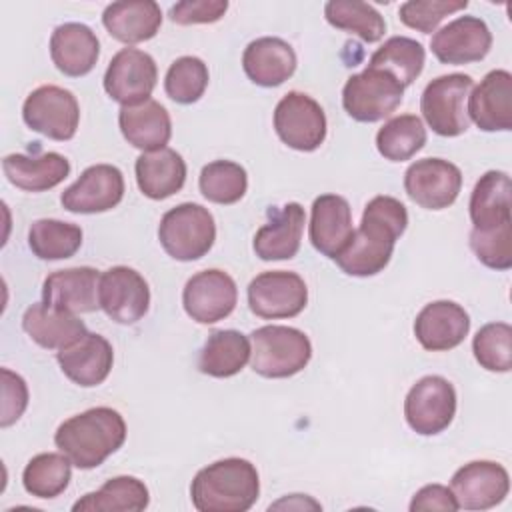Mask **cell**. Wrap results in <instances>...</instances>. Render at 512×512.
<instances>
[{"instance_id":"6da1fadb","label":"cell","mask_w":512,"mask_h":512,"mask_svg":"<svg viewBox=\"0 0 512 512\" xmlns=\"http://www.w3.org/2000/svg\"><path fill=\"white\" fill-rule=\"evenodd\" d=\"M406 226L408 212L398 198L374 196L364 208L360 226L334 262L348 276H374L388 266L394 244Z\"/></svg>"},{"instance_id":"7a4b0ae2","label":"cell","mask_w":512,"mask_h":512,"mask_svg":"<svg viewBox=\"0 0 512 512\" xmlns=\"http://www.w3.org/2000/svg\"><path fill=\"white\" fill-rule=\"evenodd\" d=\"M126 440V422L122 414L110 406H96L64 420L54 444L80 470L100 466Z\"/></svg>"},{"instance_id":"3957f363","label":"cell","mask_w":512,"mask_h":512,"mask_svg":"<svg viewBox=\"0 0 512 512\" xmlns=\"http://www.w3.org/2000/svg\"><path fill=\"white\" fill-rule=\"evenodd\" d=\"M260 494L258 470L250 460H216L194 476L190 498L200 512H246Z\"/></svg>"},{"instance_id":"277c9868","label":"cell","mask_w":512,"mask_h":512,"mask_svg":"<svg viewBox=\"0 0 512 512\" xmlns=\"http://www.w3.org/2000/svg\"><path fill=\"white\" fill-rule=\"evenodd\" d=\"M250 366L264 378H288L304 370L312 358L310 338L292 326L268 324L250 334Z\"/></svg>"},{"instance_id":"5b68a950","label":"cell","mask_w":512,"mask_h":512,"mask_svg":"<svg viewBox=\"0 0 512 512\" xmlns=\"http://www.w3.org/2000/svg\"><path fill=\"white\" fill-rule=\"evenodd\" d=\"M158 240L168 256L180 262H192L210 252L216 240L214 216L208 208L184 202L170 208L158 226Z\"/></svg>"},{"instance_id":"8992f818","label":"cell","mask_w":512,"mask_h":512,"mask_svg":"<svg viewBox=\"0 0 512 512\" xmlns=\"http://www.w3.org/2000/svg\"><path fill=\"white\" fill-rule=\"evenodd\" d=\"M474 82L468 74H444L426 84L420 98V112L438 136L454 138L468 130L470 118L466 98Z\"/></svg>"},{"instance_id":"52a82bcc","label":"cell","mask_w":512,"mask_h":512,"mask_svg":"<svg viewBox=\"0 0 512 512\" xmlns=\"http://www.w3.org/2000/svg\"><path fill=\"white\" fill-rule=\"evenodd\" d=\"M404 98V86L384 70L366 68L352 74L342 88V106L356 122L388 118Z\"/></svg>"},{"instance_id":"ba28073f","label":"cell","mask_w":512,"mask_h":512,"mask_svg":"<svg viewBox=\"0 0 512 512\" xmlns=\"http://www.w3.org/2000/svg\"><path fill=\"white\" fill-rule=\"evenodd\" d=\"M22 118L30 130L64 142L78 130L80 106L70 90L46 84L26 96Z\"/></svg>"},{"instance_id":"9c48e42d","label":"cell","mask_w":512,"mask_h":512,"mask_svg":"<svg viewBox=\"0 0 512 512\" xmlns=\"http://www.w3.org/2000/svg\"><path fill=\"white\" fill-rule=\"evenodd\" d=\"M456 414V390L444 376H424L406 394L404 416L422 436L444 432Z\"/></svg>"},{"instance_id":"30bf717a","label":"cell","mask_w":512,"mask_h":512,"mask_svg":"<svg viewBox=\"0 0 512 512\" xmlns=\"http://www.w3.org/2000/svg\"><path fill=\"white\" fill-rule=\"evenodd\" d=\"M274 130L286 146L314 152L326 140V114L312 96L292 90L274 108Z\"/></svg>"},{"instance_id":"8fae6325","label":"cell","mask_w":512,"mask_h":512,"mask_svg":"<svg viewBox=\"0 0 512 512\" xmlns=\"http://www.w3.org/2000/svg\"><path fill=\"white\" fill-rule=\"evenodd\" d=\"M308 304V288L300 274L268 270L248 284L250 310L266 320L294 318Z\"/></svg>"},{"instance_id":"7c38bea8","label":"cell","mask_w":512,"mask_h":512,"mask_svg":"<svg viewBox=\"0 0 512 512\" xmlns=\"http://www.w3.org/2000/svg\"><path fill=\"white\" fill-rule=\"evenodd\" d=\"M156 80L158 68L148 52L138 48H122L112 56L106 68L104 90L114 102L134 106L150 100Z\"/></svg>"},{"instance_id":"4fadbf2b","label":"cell","mask_w":512,"mask_h":512,"mask_svg":"<svg viewBox=\"0 0 512 512\" xmlns=\"http://www.w3.org/2000/svg\"><path fill=\"white\" fill-rule=\"evenodd\" d=\"M462 172L456 164L442 158H422L404 172L408 198L426 210H444L458 198Z\"/></svg>"},{"instance_id":"5bb4252c","label":"cell","mask_w":512,"mask_h":512,"mask_svg":"<svg viewBox=\"0 0 512 512\" xmlns=\"http://www.w3.org/2000/svg\"><path fill=\"white\" fill-rule=\"evenodd\" d=\"M100 308L118 324H136L150 308V288L130 266H112L100 274Z\"/></svg>"},{"instance_id":"9a60e30c","label":"cell","mask_w":512,"mask_h":512,"mask_svg":"<svg viewBox=\"0 0 512 512\" xmlns=\"http://www.w3.org/2000/svg\"><path fill=\"white\" fill-rule=\"evenodd\" d=\"M238 302V288L230 274L218 268L194 274L182 292L186 314L198 324H214L232 314Z\"/></svg>"},{"instance_id":"2e32d148","label":"cell","mask_w":512,"mask_h":512,"mask_svg":"<svg viewBox=\"0 0 512 512\" xmlns=\"http://www.w3.org/2000/svg\"><path fill=\"white\" fill-rule=\"evenodd\" d=\"M450 490L458 508L488 510L508 496L510 478L502 464L492 460H474L454 472Z\"/></svg>"},{"instance_id":"e0dca14e","label":"cell","mask_w":512,"mask_h":512,"mask_svg":"<svg viewBox=\"0 0 512 512\" xmlns=\"http://www.w3.org/2000/svg\"><path fill=\"white\" fill-rule=\"evenodd\" d=\"M124 198V176L112 164H94L68 186L60 202L74 214H100L116 208Z\"/></svg>"},{"instance_id":"ac0fdd59","label":"cell","mask_w":512,"mask_h":512,"mask_svg":"<svg viewBox=\"0 0 512 512\" xmlns=\"http://www.w3.org/2000/svg\"><path fill=\"white\" fill-rule=\"evenodd\" d=\"M492 48V32L478 16H458L442 26L430 40L432 54L442 64L480 62Z\"/></svg>"},{"instance_id":"d6986e66","label":"cell","mask_w":512,"mask_h":512,"mask_svg":"<svg viewBox=\"0 0 512 512\" xmlns=\"http://www.w3.org/2000/svg\"><path fill=\"white\" fill-rule=\"evenodd\" d=\"M470 330L468 312L452 300L426 304L414 320V336L424 350L444 352L464 342Z\"/></svg>"},{"instance_id":"ffe728a7","label":"cell","mask_w":512,"mask_h":512,"mask_svg":"<svg viewBox=\"0 0 512 512\" xmlns=\"http://www.w3.org/2000/svg\"><path fill=\"white\" fill-rule=\"evenodd\" d=\"M468 116L484 132H506L512 128V74L508 70L488 72L468 96Z\"/></svg>"},{"instance_id":"44dd1931","label":"cell","mask_w":512,"mask_h":512,"mask_svg":"<svg viewBox=\"0 0 512 512\" xmlns=\"http://www.w3.org/2000/svg\"><path fill=\"white\" fill-rule=\"evenodd\" d=\"M98 286L100 274L96 268L76 266L68 270H56L46 276L42 284V302L72 314L94 312L100 308Z\"/></svg>"},{"instance_id":"7402d4cb","label":"cell","mask_w":512,"mask_h":512,"mask_svg":"<svg viewBox=\"0 0 512 512\" xmlns=\"http://www.w3.org/2000/svg\"><path fill=\"white\" fill-rule=\"evenodd\" d=\"M56 360L68 380L82 388L102 384L114 364L112 344L94 332H86L74 344L58 350Z\"/></svg>"},{"instance_id":"603a6c76","label":"cell","mask_w":512,"mask_h":512,"mask_svg":"<svg viewBox=\"0 0 512 512\" xmlns=\"http://www.w3.org/2000/svg\"><path fill=\"white\" fill-rule=\"evenodd\" d=\"M310 242L326 258H336L350 242L352 210L344 196L322 194L312 202L310 214Z\"/></svg>"},{"instance_id":"cb8c5ba5","label":"cell","mask_w":512,"mask_h":512,"mask_svg":"<svg viewBox=\"0 0 512 512\" xmlns=\"http://www.w3.org/2000/svg\"><path fill=\"white\" fill-rule=\"evenodd\" d=\"M296 64L298 58L294 48L276 36L252 40L242 54V68L246 76L262 88H274L286 82L294 74Z\"/></svg>"},{"instance_id":"d4e9b609","label":"cell","mask_w":512,"mask_h":512,"mask_svg":"<svg viewBox=\"0 0 512 512\" xmlns=\"http://www.w3.org/2000/svg\"><path fill=\"white\" fill-rule=\"evenodd\" d=\"M98 56L100 42L86 24L66 22L54 28L50 36V58L64 76H86L96 66Z\"/></svg>"},{"instance_id":"484cf974","label":"cell","mask_w":512,"mask_h":512,"mask_svg":"<svg viewBox=\"0 0 512 512\" xmlns=\"http://www.w3.org/2000/svg\"><path fill=\"white\" fill-rule=\"evenodd\" d=\"M306 224L304 208L298 202H288L276 210L254 236V252L260 260H290L300 250V240Z\"/></svg>"},{"instance_id":"4316f807","label":"cell","mask_w":512,"mask_h":512,"mask_svg":"<svg viewBox=\"0 0 512 512\" xmlns=\"http://www.w3.org/2000/svg\"><path fill=\"white\" fill-rule=\"evenodd\" d=\"M118 124L128 144L144 152L166 148L172 136L168 110L152 98L134 106H122L118 112Z\"/></svg>"},{"instance_id":"83f0119b","label":"cell","mask_w":512,"mask_h":512,"mask_svg":"<svg viewBox=\"0 0 512 512\" xmlns=\"http://www.w3.org/2000/svg\"><path fill=\"white\" fill-rule=\"evenodd\" d=\"M102 24L114 40L138 44L158 34L162 10L154 0H120L106 6Z\"/></svg>"},{"instance_id":"f1b7e54d","label":"cell","mask_w":512,"mask_h":512,"mask_svg":"<svg viewBox=\"0 0 512 512\" xmlns=\"http://www.w3.org/2000/svg\"><path fill=\"white\" fill-rule=\"evenodd\" d=\"M22 328L38 346L48 350H62L88 332L76 314L46 306L44 302L26 308Z\"/></svg>"},{"instance_id":"f546056e","label":"cell","mask_w":512,"mask_h":512,"mask_svg":"<svg viewBox=\"0 0 512 512\" xmlns=\"http://www.w3.org/2000/svg\"><path fill=\"white\" fill-rule=\"evenodd\" d=\"M134 170L140 192L152 200L170 198L186 182V162L172 148L142 152L136 158Z\"/></svg>"},{"instance_id":"4dcf8cb0","label":"cell","mask_w":512,"mask_h":512,"mask_svg":"<svg viewBox=\"0 0 512 512\" xmlns=\"http://www.w3.org/2000/svg\"><path fill=\"white\" fill-rule=\"evenodd\" d=\"M2 170L8 182L26 192H44L58 186L70 174V162L58 152L40 156L8 154L2 160Z\"/></svg>"},{"instance_id":"1f68e13d","label":"cell","mask_w":512,"mask_h":512,"mask_svg":"<svg viewBox=\"0 0 512 512\" xmlns=\"http://www.w3.org/2000/svg\"><path fill=\"white\" fill-rule=\"evenodd\" d=\"M510 176L502 170H488L474 184L470 194V220L474 230H492L510 220Z\"/></svg>"},{"instance_id":"d6a6232c","label":"cell","mask_w":512,"mask_h":512,"mask_svg":"<svg viewBox=\"0 0 512 512\" xmlns=\"http://www.w3.org/2000/svg\"><path fill=\"white\" fill-rule=\"evenodd\" d=\"M250 340L238 330H216L204 342L198 356V370L212 378H230L250 360Z\"/></svg>"},{"instance_id":"836d02e7","label":"cell","mask_w":512,"mask_h":512,"mask_svg":"<svg viewBox=\"0 0 512 512\" xmlns=\"http://www.w3.org/2000/svg\"><path fill=\"white\" fill-rule=\"evenodd\" d=\"M150 494L142 480L134 476L110 478L100 490L84 494L74 502V512H140L148 506Z\"/></svg>"},{"instance_id":"e575fe53","label":"cell","mask_w":512,"mask_h":512,"mask_svg":"<svg viewBox=\"0 0 512 512\" xmlns=\"http://www.w3.org/2000/svg\"><path fill=\"white\" fill-rule=\"evenodd\" d=\"M424 62L426 52L420 42L408 36H392L372 54L368 66L388 72L406 88L420 76Z\"/></svg>"},{"instance_id":"d590c367","label":"cell","mask_w":512,"mask_h":512,"mask_svg":"<svg viewBox=\"0 0 512 512\" xmlns=\"http://www.w3.org/2000/svg\"><path fill=\"white\" fill-rule=\"evenodd\" d=\"M28 246L40 260H64L82 246V228L56 218H40L30 224Z\"/></svg>"},{"instance_id":"8d00e7d4","label":"cell","mask_w":512,"mask_h":512,"mask_svg":"<svg viewBox=\"0 0 512 512\" xmlns=\"http://www.w3.org/2000/svg\"><path fill=\"white\" fill-rule=\"evenodd\" d=\"M324 16L330 26L356 34L364 42H378L386 32L382 14L368 2L360 0H330L324 6Z\"/></svg>"},{"instance_id":"74e56055","label":"cell","mask_w":512,"mask_h":512,"mask_svg":"<svg viewBox=\"0 0 512 512\" xmlns=\"http://www.w3.org/2000/svg\"><path fill=\"white\" fill-rule=\"evenodd\" d=\"M72 462L62 452H42L28 460L22 472L24 490L36 498H56L70 482Z\"/></svg>"},{"instance_id":"f35d334b","label":"cell","mask_w":512,"mask_h":512,"mask_svg":"<svg viewBox=\"0 0 512 512\" xmlns=\"http://www.w3.org/2000/svg\"><path fill=\"white\" fill-rule=\"evenodd\" d=\"M424 144L426 128L416 114L394 116L376 134V148L390 162L410 160Z\"/></svg>"},{"instance_id":"ab89813d","label":"cell","mask_w":512,"mask_h":512,"mask_svg":"<svg viewBox=\"0 0 512 512\" xmlns=\"http://www.w3.org/2000/svg\"><path fill=\"white\" fill-rule=\"evenodd\" d=\"M198 186L208 202L236 204L248 190V174L238 162L214 160L202 168Z\"/></svg>"},{"instance_id":"60d3db41","label":"cell","mask_w":512,"mask_h":512,"mask_svg":"<svg viewBox=\"0 0 512 512\" xmlns=\"http://www.w3.org/2000/svg\"><path fill=\"white\" fill-rule=\"evenodd\" d=\"M208 66L196 56L176 58L164 78V90L178 104H194L202 98L208 86Z\"/></svg>"},{"instance_id":"b9f144b4","label":"cell","mask_w":512,"mask_h":512,"mask_svg":"<svg viewBox=\"0 0 512 512\" xmlns=\"http://www.w3.org/2000/svg\"><path fill=\"white\" fill-rule=\"evenodd\" d=\"M476 362L490 372H508L512 368V326L506 322L484 324L474 340Z\"/></svg>"},{"instance_id":"7bdbcfd3","label":"cell","mask_w":512,"mask_h":512,"mask_svg":"<svg viewBox=\"0 0 512 512\" xmlns=\"http://www.w3.org/2000/svg\"><path fill=\"white\" fill-rule=\"evenodd\" d=\"M470 248L476 258L492 270L512 268V222L492 230L472 228Z\"/></svg>"},{"instance_id":"ee69618b","label":"cell","mask_w":512,"mask_h":512,"mask_svg":"<svg viewBox=\"0 0 512 512\" xmlns=\"http://www.w3.org/2000/svg\"><path fill=\"white\" fill-rule=\"evenodd\" d=\"M468 6V0H408L398 8L400 22L422 34H430L438 24Z\"/></svg>"},{"instance_id":"f6af8a7d","label":"cell","mask_w":512,"mask_h":512,"mask_svg":"<svg viewBox=\"0 0 512 512\" xmlns=\"http://www.w3.org/2000/svg\"><path fill=\"white\" fill-rule=\"evenodd\" d=\"M228 10L226 0H184L170 8V20L180 26L218 22Z\"/></svg>"},{"instance_id":"bcb514c9","label":"cell","mask_w":512,"mask_h":512,"mask_svg":"<svg viewBox=\"0 0 512 512\" xmlns=\"http://www.w3.org/2000/svg\"><path fill=\"white\" fill-rule=\"evenodd\" d=\"M28 406V386L24 378L10 368H2V416L0 426H12Z\"/></svg>"},{"instance_id":"7dc6e473","label":"cell","mask_w":512,"mask_h":512,"mask_svg":"<svg viewBox=\"0 0 512 512\" xmlns=\"http://www.w3.org/2000/svg\"><path fill=\"white\" fill-rule=\"evenodd\" d=\"M412 512L420 510H442V512H454L458 510V502L448 486L442 484H426L422 486L410 502Z\"/></svg>"},{"instance_id":"c3c4849f","label":"cell","mask_w":512,"mask_h":512,"mask_svg":"<svg viewBox=\"0 0 512 512\" xmlns=\"http://www.w3.org/2000/svg\"><path fill=\"white\" fill-rule=\"evenodd\" d=\"M282 506H288V508H298V510H302V508H320V504L318 502H314V500H310V498H306V496H302V494H292V496H288V498H284V500H280V502H276V504H272L270 506V510L272 508H282Z\"/></svg>"}]
</instances>
